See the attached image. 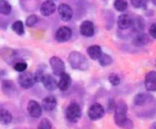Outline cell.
I'll list each match as a JSON object with an SVG mask.
<instances>
[{
  "instance_id": "25",
  "label": "cell",
  "mask_w": 156,
  "mask_h": 129,
  "mask_svg": "<svg viewBox=\"0 0 156 129\" xmlns=\"http://www.w3.org/2000/svg\"><path fill=\"white\" fill-rule=\"evenodd\" d=\"M98 60H99V63H100V65L101 66H108L112 65V62H113V59L110 55L103 54V53L101 55V56L99 57Z\"/></svg>"
},
{
  "instance_id": "29",
  "label": "cell",
  "mask_w": 156,
  "mask_h": 129,
  "mask_svg": "<svg viewBox=\"0 0 156 129\" xmlns=\"http://www.w3.org/2000/svg\"><path fill=\"white\" fill-rule=\"evenodd\" d=\"M52 127H53L52 123L48 118H43L37 125L38 129H51Z\"/></svg>"
},
{
  "instance_id": "18",
  "label": "cell",
  "mask_w": 156,
  "mask_h": 129,
  "mask_svg": "<svg viewBox=\"0 0 156 129\" xmlns=\"http://www.w3.org/2000/svg\"><path fill=\"white\" fill-rule=\"evenodd\" d=\"M57 107V99L52 97H47L42 100V107L46 111H52L56 108Z\"/></svg>"
},
{
  "instance_id": "10",
  "label": "cell",
  "mask_w": 156,
  "mask_h": 129,
  "mask_svg": "<svg viewBox=\"0 0 156 129\" xmlns=\"http://www.w3.org/2000/svg\"><path fill=\"white\" fill-rule=\"evenodd\" d=\"M58 12L63 22L70 21L73 16V10L68 4H60L58 7Z\"/></svg>"
},
{
  "instance_id": "13",
  "label": "cell",
  "mask_w": 156,
  "mask_h": 129,
  "mask_svg": "<svg viewBox=\"0 0 156 129\" xmlns=\"http://www.w3.org/2000/svg\"><path fill=\"white\" fill-rule=\"evenodd\" d=\"M40 13L42 15L44 16H49L52 14H54L55 10H56V5L54 3V1L52 0H47L45 2H43L40 5Z\"/></svg>"
},
{
  "instance_id": "12",
  "label": "cell",
  "mask_w": 156,
  "mask_h": 129,
  "mask_svg": "<svg viewBox=\"0 0 156 129\" xmlns=\"http://www.w3.org/2000/svg\"><path fill=\"white\" fill-rule=\"evenodd\" d=\"M80 34L86 37L93 36L95 33V27H94L93 23L89 20L83 21L80 26Z\"/></svg>"
},
{
  "instance_id": "24",
  "label": "cell",
  "mask_w": 156,
  "mask_h": 129,
  "mask_svg": "<svg viewBox=\"0 0 156 129\" xmlns=\"http://www.w3.org/2000/svg\"><path fill=\"white\" fill-rule=\"evenodd\" d=\"M12 30L18 36H22L25 34V28H24V23L20 20H17L13 23L11 26Z\"/></svg>"
},
{
  "instance_id": "16",
  "label": "cell",
  "mask_w": 156,
  "mask_h": 129,
  "mask_svg": "<svg viewBox=\"0 0 156 129\" xmlns=\"http://www.w3.org/2000/svg\"><path fill=\"white\" fill-rule=\"evenodd\" d=\"M117 24H118V26H119L120 29H122V30L128 29V28H130L132 26L133 17L128 14H122L118 17Z\"/></svg>"
},
{
  "instance_id": "4",
  "label": "cell",
  "mask_w": 156,
  "mask_h": 129,
  "mask_svg": "<svg viewBox=\"0 0 156 129\" xmlns=\"http://www.w3.org/2000/svg\"><path fill=\"white\" fill-rule=\"evenodd\" d=\"M18 85L24 89H29L35 85L34 76L31 72H21L17 78Z\"/></svg>"
},
{
  "instance_id": "14",
  "label": "cell",
  "mask_w": 156,
  "mask_h": 129,
  "mask_svg": "<svg viewBox=\"0 0 156 129\" xmlns=\"http://www.w3.org/2000/svg\"><path fill=\"white\" fill-rule=\"evenodd\" d=\"M59 76H60V78H59V81L58 82V87L59 88L60 91H63V92L67 91L71 86L72 79H71L70 76L66 72H63Z\"/></svg>"
},
{
  "instance_id": "20",
  "label": "cell",
  "mask_w": 156,
  "mask_h": 129,
  "mask_svg": "<svg viewBox=\"0 0 156 129\" xmlns=\"http://www.w3.org/2000/svg\"><path fill=\"white\" fill-rule=\"evenodd\" d=\"M87 53L92 60H98L99 57L101 56V55L102 54V50L100 46L93 45V46H90L88 47Z\"/></svg>"
},
{
  "instance_id": "36",
  "label": "cell",
  "mask_w": 156,
  "mask_h": 129,
  "mask_svg": "<svg viewBox=\"0 0 156 129\" xmlns=\"http://www.w3.org/2000/svg\"><path fill=\"white\" fill-rule=\"evenodd\" d=\"M52 1H54V0H52Z\"/></svg>"
},
{
  "instance_id": "35",
  "label": "cell",
  "mask_w": 156,
  "mask_h": 129,
  "mask_svg": "<svg viewBox=\"0 0 156 129\" xmlns=\"http://www.w3.org/2000/svg\"><path fill=\"white\" fill-rule=\"evenodd\" d=\"M115 105H116V103H115V101H114V99H110V101H109V105H108V107H109V111H112V110H114V108H115Z\"/></svg>"
},
{
  "instance_id": "7",
  "label": "cell",
  "mask_w": 156,
  "mask_h": 129,
  "mask_svg": "<svg viewBox=\"0 0 156 129\" xmlns=\"http://www.w3.org/2000/svg\"><path fill=\"white\" fill-rule=\"evenodd\" d=\"M1 89H2V92L4 93V95H5L8 97H15L18 94L16 84L11 80L2 81Z\"/></svg>"
},
{
  "instance_id": "1",
  "label": "cell",
  "mask_w": 156,
  "mask_h": 129,
  "mask_svg": "<svg viewBox=\"0 0 156 129\" xmlns=\"http://www.w3.org/2000/svg\"><path fill=\"white\" fill-rule=\"evenodd\" d=\"M128 107L126 103L122 100H120L114 108V122L119 127H128V122L130 121L127 118Z\"/></svg>"
},
{
  "instance_id": "6",
  "label": "cell",
  "mask_w": 156,
  "mask_h": 129,
  "mask_svg": "<svg viewBox=\"0 0 156 129\" xmlns=\"http://www.w3.org/2000/svg\"><path fill=\"white\" fill-rule=\"evenodd\" d=\"M104 114H105L104 107L99 103H95L91 105L88 110V117L90 120L93 121L101 119L104 116Z\"/></svg>"
},
{
  "instance_id": "26",
  "label": "cell",
  "mask_w": 156,
  "mask_h": 129,
  "mask_svg": "<svg viewBox=\"0 0 156 129\" xmlns=\"http://www.w3.org/2000/svg\"><path fill=\"white\" fill-rule=\"evenodd\" d=\"M12 11V7L10 4L5 0H0V14L2 15H9Z\"/></svg>"
},
{
  "instance_id": "23",
  "label": "cell",
  "mask_w": 156,
  "mask_h": 129,
  "mask_svg": "<svg viewBox=\"0 0 156 129\" xmlns=\"http://www.w3.org/2000/svg\"><path fill=\"white\" fill-rule=\"evenodd\" d=\"M131 27H133V31H135L137 33H142V31H144V22L140 16H138L134 19L133 18V24H132Z\"/></svg>"
},
{
  "instance_id": "8",
  "label": "cell",
  "mask_w": 156,
  "mask_h": 129,
  "mask_svg": "<svg viewBox=\"0 0 156 129\" xmlns=\"http://www.w3.org/2000/svg\"><path fill=\"white\" fill-rule=\"evenodd\" d=\"M50 66L52 68V72L55 76H59L63 72H65L66 66L64 62L58 56H52L49 60Z\"/></svg>"
},
{
  "instance_id": "15",
  "label": "cell",
  "mask_w": 156,
  "mask_h": 129,
  "mask_svg": "<svg viewBox=\"0 0 156 129\" xmlns=\"http://www.w3.org/2000/svg\"><path fill=\"white\" fill-rule=\"evenodd\" d=\"M41 82H42L44 87L48 91H55L58 88V82L49 74H45Z\"/></svg>"
},
{
  "instance_id": "21",
  "label": "cell",
  "mask_w": 156,
  "mask_h": 129,
  "mask_svg": "<svg viewBox=\"0 0 156 129\" xmlns=\"http://www.w3.org/2000/svg\"><path fill=\"white\" fill-rule=\"evenodd\" d=\"M148 43H149V37H148L147 35H145L144 33H140L133 40V45L137 46V47L144 46L147 45Z\"/></svg>"
},
{
  "instance_id": "31",
  "label": "cell",
  "mask_w": 156,
  "mask_h": 129,
  "mask_svg": "<svg viewBox=\"0 0 156 129\" xmlns=\"http://www.w3.org/2000/svg\"><path fill=\"white\" fill-rule=\"evenodd\" d=\"M109 82L113 86V87H117L121 84V77L117 75V74H112L109 76Z\"/></svg>"
},
{
  "instance_id": "32",
  "label": "cell",
  "mask_w": 156,
  "mask_h": 129,
  "mask_svg": "<svg viewBox=\"0 0 156 129\" xmlns=\"http://www.w3.org/2000/svg\"><path fill=\"white\" fill-rule=\"evenodd\" d=\"M149 0H131L132 5L136 8H145Z\"/></svg>"
},
{
  "instance_id": "19",
  "label": "cell",
  "mask_w": 156,
  "mask_h": 129,
  "mask_svg": "<svg viewBox=\"0 0 156 129\" xmlns=\"http://www.w3.org/2000/svg\"><path fill=\"white\" fill-rule=\"evenodd\" d=\"M152 97L148 96L144 93H139L137 94L134 98H133V104L137 107H142L144 106L145 104H147L150 100H152Z\"/></svg>"
},
{
  "instance_id": "9",
  "label": "cell",
  "mask_w": 156,
  "mask_h": 129,
  "mask_svg": "<svg viewBox=\"0 0 156 129\" xmlns=\"http://www.w3.org/2000/svg\"><path fill=\"white\" fill-rule=\"evenodd\" d=\"M72 36V30L70 27L69 26H61L59 27L55 35V39L58 42V43H64L69 41L71 38Z\"/></svg>"
},
{
  "instance_id": "22",
  "label": "cell",
  "mask_w": 156,
  "mask_h": 129,
  "mask_svg": "<svg viewBox=\"0 0 156 129\" xmlns=\"http://www.w3.org/2000/svg\"><path fill=\"white\" fill-rule=\"evenodd\" d=\"M12 122V115L6 109H0V124L1 125H9Z\"/></svg>"
},
{
  "instance_id": "27",
  "label": "cell",
  "mask_w": 156,
  "mask_h": 129,
  "mask_svg": "<svg viewBox=\"0 0 156 129\" xmlns=\"http://www.w3.org/2000/svg\"><path fill=\"white\" fill-rule=\"evenodd\" d=\"M114 8L119 12H124L128 8V1L127 0H115L114 1Z\"/></svg>"
},
{
  "instance_id": "28",
  "label": "cell",
  "mask_w": 156,
  "mask_h": 129,
  "mask_svg": "<svg viewBox=\"0 0 156 129\" xmlns=\"http://www.w3.org/2000/svg\"><path fill=\"white\" fill-rule=\"evenodd\" d=\"M13 67H14L15 71L21 73V72H24V71L27 70V62L24 61V60H18V61H16V62L13 65Z\"/></svg>"
},
{
  "instance_id": "2",
  "label": "cell",
  "mask_w": 156,
  "mask_h": 129,
  "mask_svg": "<svg viewBox=\"0 0 156 129\" xmlns=\"http://www.w3.org/2000/svg\"><path fill=\"white\" fill-rule=\"evenodd\" d=\"M68 61L70 66L76 70L86 71L90 67V63L88 59L85 57V56L78 51H72L68 56Z\"/></svg>"
},
{
  "instance_id": "11",
  "label": "cell",
  "mask_w": 156,
  "mask_h": 129,
  "mask_svg": "<svg viewBox=\"0 0 156 129\" xmlns=\"http://www.w3.org/2000/svg\"><path fill=\"white\" fill-rule=\"evenodd\" d=\"M27 110L28 115L33 118H39L42 115V107L35 100H30L28 102Z\"/></svg>"
},
{
  "instance_id": "3",
  "label": "cell",
  "mask_w": 156,
  "mask_h": 129,
  "mask_svg": "<svg viewBox=\"0 0 156 129\" xmlns=\"http://www.w3.org/2000/svg\"><path fill=\"white\" fill-rule=\"evenodd\" d=\"M81 117V109L77 103H71L66 109V118L72 124L79 122Z\"/></svg>"
},
{
  "instance_id": "5",
  "label": "cell",
  "mask_w": 156,
  "mask_h": 129,
  "mask_svg": "<svg viewBox=\"0 0 156 129\" xmlns=\"http://www.w3.org/2000/svg\"><path fill=\"white\" fill-rule=\"evenodd\" d=\"M1 57L5 60V63H7L10 66H13L16 61H18V54L16 50L5 47L1 49L0 51Z\"/></svg>"
},
{
  "instance_id": "17",
  "label": "cell",
  "mask_w": 156,
  "mask_h": 129,
  "mask_svg": "<svg viewBox=\"0 0 156 129\" xmlns=\"http://www.w3.org/2000/svg\"><path fill=\"white\" fill-rule=\"evenodd\" d=\"M145 88L148 91L154 92L156 91V72L155 71H151L149 72L146 76H145V81H144Z\"/></svg>"
},
{
  "instance_id": "34",
  "label": "cell",
  "mask_w": 156,
  "mask_h": 129,
  "mask_svg": "<svg viewBox=\"0 0 156 129\" xmlns=\"http://www.w3.org/2000/svg\"><path fill=\"white\" fill-rule=\"evenodd\" d=\"M149 34L153 37V39L156 38V24H153L149 29Z\"/></svg>"
},
{
  "instance_id": "30",
  "label": "cell",
  "mask_w": 156,
  "mask_h": 129,
  "mask_svg": "<svg viewBox=\"0 0 156 129\" xmlns=\"http://www.w3.org/2000/svg\"><path fill=\"white\" fill-rule=\"evenodd\" d=\"M38 17L36 15H31L29 16H27V20H26V25L28 27L34 26L35 25H37V23L38 22Z\"/></svg>"
},
{
  "instance_id": "33",
  "label": "cell",
  "mask_w": 156,
  "mask_h": 129,
  "mask_svg": "<svg viewBox=\"0 0 156 129\" xmlns=\"http://www.w3.org/2000/svg\"><path fill=\"white\" fill-rule=\"evenodd\" d=\"M44 75H45V74H44V70L41 69V68H38V69L35 72V74H33L35 83L41 82V81H42V78H43V76H44Z\"/></svg>"
}]
</instances>
